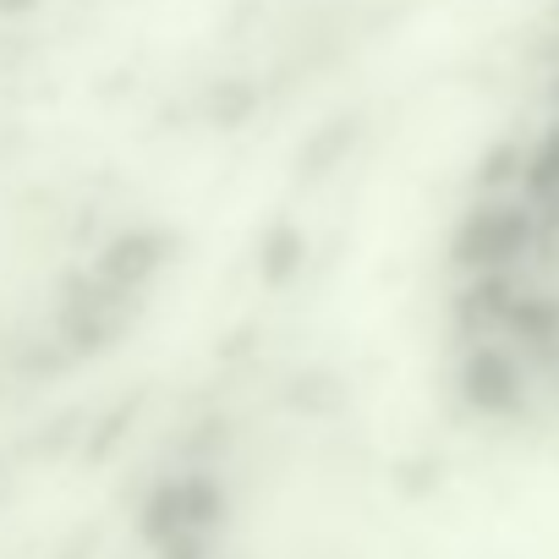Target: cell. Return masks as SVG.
I'll return each mask as SVG.
<instances>
[{"label":"cell","mask_w":559,"mask_h":559,"mask_svg":"<svg viewBox=\"0 0 559 559\" xmlns=\"http://www.w3.org/2000/svg\"><path fill=\"white\" fill-rule=\"evenodd\" d=\"M433 297L444 390L483 423L559 428V121L526 99L461 181Z\"/></svg>","instance_id":"obj_1"},{"label":"cell","mask_w":559,"mask_h":559,"mask_svg":"<svg viewBox=\"0 0 559 559\" xmlns=\"http://www.w3.org/2000/svg\"><path fill=\"white\" fill-rule=\"evenodd\" d=\"M526 105L559 121V0H554V12H548V23H543V34H537V50H532Z\"/></svg>","instance_id":"obj_2"}]
</instances>
